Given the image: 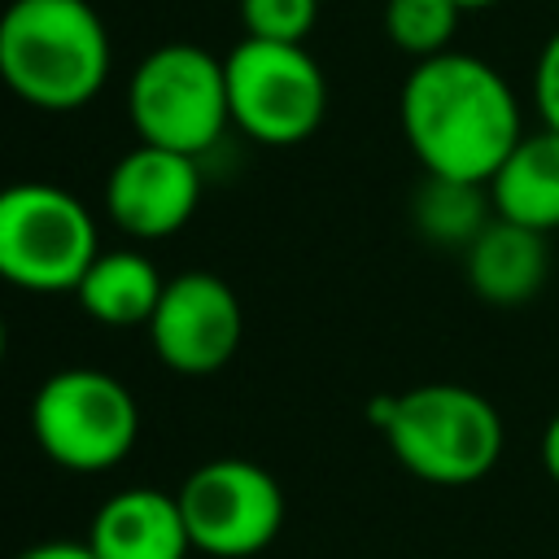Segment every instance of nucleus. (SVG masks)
<instances>
[{"label": "nucleus", "instance_id": "nucleus-1", "mask_svg": "<svg viewBox=\"0 0 559 559\" xmlns=\"http://www.w3.org/2000/svg\"><path fill=\"white\" fill-rule=\"evenodd\" d=\"M397 118L424 175L489 183L520 144V100L507 79L472 52H437L411 66Z\"/></svg>", "mask_w": 559, "mask_h": 559}, {"label": "nucleus", "instance_id": "nucleus-2", "mask_svg": "<svg viewBox=\"0 0 559 559\" xmlns=\"http://www.w3.org/2000/svg\"><path fill=\"white\" fill-rule=\"evenodd\" d=\"M109 79V31L87 0H13L0 13V83L48 114L83 109Z\"/></svg>", "mask_w": 559, "mask_h": 559}, {"label": "nucleus", "instance_id": "nucleus-3", "mask_svg": "<svg viewBox=\"0 0 559 559\" xmlns=\"http://www.w3.org/2000/svg\"><path fill=\"white\" fill-rule=\"evenodd\" d=\"M393 459L428 485H472L493 472L507 445L498 406L454 380L415 384L371 406Z\"/></svg>", "mask_w": 559, "mask_h": 559}, {"label": "nucleus", "instance_id": "nucleus-4", "mask_svg": "<svg viewBox=\"0 0 559 559\" xmlns=\"http://www.w3.org/2000/svg\"><path fill=\"white\" fill-rule=\"evenodd\" d=\"M100 253L92 210L57 183L0 188V280L22 293H74Z\"/></svg>", "mask_w": 559, "mask_h": 559}, {"label": "nucleus", "instance_id": "nucleus-5", "mask_svg": "<svg viewBox=\"0 0 559 559\" xmlns=\"http://www.w3.org/2000/svg\"><path fill=\"white\" fill-rule=\"evenodd\" d=\"M31 437L66 472H109L140 437V406L118 376L61 367L31 397Z\"/></svg>", "mask_w": 559, "mask_h": 559}, {"label": "nucleus", "instance_id": "nucleus-6", "mask_svg": "<svg viewBox=\"0 0 559 559\" xmlns=\"http://www.w3.org/2000/svg\"><path fill=\"white\" fill-rule=\"evenodd\" d=\"M127 118L140 144L201 157L231 127L223 61L201 44L153 48L127 83Z\"/></svg>", "mask_w": 559, "mask_h": 559}, {"label": "nucleus", "instance_id": "nucleus-7", "mask_svg": "<svg viewBox=\"0 0 559 559\" xmlns=\"http://www.w3.org/2000/svg\"><path fill=\"white\" fill-rule=\"evenodd\" d=\"M227 105L231 127L249 140L288 148L319 131L328 114V79L306 44L240 39L227 57Z\"/></svg>", "mask_w": 559, "mask_h": 559}, {"label": "nucleus", "instance_id": "nucleus-8", "mask_svg": "<svg viewBox=\"0 0 559 559\" xmlns=\"http://www.w3.org/2000/svg\"><path fill=\"white\" fill-rule=\"evenodd\" d=\"M192 550L214 559H249L266 550L284 528V489L280 480L249 459L223 454L188 472L175 489Z\"/></svg>", "mask_w": 559, "mask_h": 559}, {"label": "nucleus", "instance_id": "nucleus-9", "mask_svg": "<svg viewBox=\"0 0 559 559\" xmlns=\"http://www.w3.org/2000/svg\"><path fill=\"white\" fill-rule=\"evenodd\" d=\"M148 341L162 367L179 376H210L231 362L245 336V310L236 288L214 271H179L166 280L148 319Z\"/></svg>", "mask_w": 559, "mask_h": 559}, {"label": "nucleus", "instance_id": "nucleus-10", "mask_svg": "<svg viewBox=\"0 0 559 559\" xmlns=\"http://www.w3.org/2000/svg\"><path fill=\"white\" fill-rule=\"evenodd\" d=\"M201 201V166L188 153L135 144L105 175V214L131 240L175 236Z\"/></svg>", "mask_w": 559, "mask_h": 559}, {"label": "nucleus", "instance_id": "nucleus-11", "mask_svg": "<svg viewBox=\"0 0 559 559\" xmlns=\"http://www.w3.org/2000/svg\"><path fill=\"white\" fill-rule=\"evenodd\" d=\"M83 542L96 559H188L192 550L179 493L157 485L118 489L105 498Z\"/></svg>", "mask_w": 559, "mask_h": 559}, {"label": "nucleus", "instance_id": "nucleus-12", "mask_svg": "<svg viewBox=\"0 0 559 559\" xmlns=\"http://www.w3.org/2000/svg\"><path fill=\"white\" fill-rule=\"evenodd\" d=\"M463 275H467V288L489 306L533 301L550 275L546 231H533L493 214V223L463 249Z\"/></svg>", "mask_w": 559, "mask_h": 559}, {"label": "nucleus", "instance_id": "nucleus-13", "mask_svg": "<svg viewBox=\"0 0 559 559\" xmlns=\"http://www.w3.org/2000/svg\"><path fill=\"white\" fill-rule=\"evenodd\" d=\"M493 214L533 231L559 227V131H524L520 144L507 153V162L489 179Z\"/></svg>", "mask_w": 559, "mask_h": 559}, {"label": "nucleus", "instance_id": "nucleus-14", "mask_svg": "<svg viewBox=\"0 0 559 559\" xmlns=\"http://www.w3.org/2000/svg\"><path fill=\"white\" fill-rule=\"evenodd\" d=\"M166 280L157 275L153 258L140 249H100L79 280L74 297L87 310V319L105 328H148Z\"/></svg>", "mask_w": 559, "mask_h": 559}, {"label": "nucleus", "instance_id": "nucleus-15", "mask_svg": "<svg viewBox=\"0 0 559 559\" xmlns=\"http://www.w3.org/2000/svg\"><path fill=\"white\" fill-rule=\"evenodd\" d=\"M411 214H415V227H419V236L428 245H441V249H459L463 253L493 223L489 183L424 175Z\"/></svg>", "mask_w": 559, "mask_h": 559}, {"label": "nucleus", "instance_id": "nucleus-16", "mask_svg": "<svg viewBox=\"0 0 559 559\" xmlns=\"http://www.w3.org/2000/svg\"><path fill=\"white\" fill-rule=\"evenodd\" d=\"M459 17L463 9L454 0H384V35L415 61L450 52Z\"/></svg>", "mask_w": 559, "mask_h": 559}, {"label": "nucleus", "instance_id": "nucleus-17", "mask_svg": "<svg viewBox=\"0 0 559 559\" xmlns=\"http://www.w3.org/2000/svg\"><path fill=\"white\" fill-rule=\"evenodd\" d=\"M314 22H319V0H240L245 39L306 44Z\"/></svg>", "mask_w": 559, "mask_h": 559}, {"label": "nucleus", "instance_id": "nucleus-18", "mask_svg": "<svg viewBox=\"0 0 559 559\" xmlns=\"http://www.w3.org/2000/svg\"><path fill=\"white\" fill-rule=\"evenodd\" d=\"M533 105L542 114V127H555L559 131V31L537 52V66H533Z\"/></svg>", "mask_w": 559, "mask_h": 559}, {"label": "nucleus", "instance_id": "nucleus-19", "mask_svg": "<svg viewBox=\"0 0 559 559\" xmlns=\"http://www.w3.org/2000/svg\"><path fill=\"white\" fill-rule=\"evenodd\" d=\"M13 559H96V555H92L87 542H39V546H31Z\"/></svg>", "mask_w": 559, "mask_h": 559}, {"label": "nucleus", "instance_id": "nucleus-20", "mask_svg": "<svg viewBox=\"0 0 559 559\" xmlns=\"http://www.w3.org/2000/svg\"><path fill=\"white\" fill-rule=\"evenodd\" d=\"M542 467H546V476L559 485V411L550 415V424H546V432H542Z\"/></svg>", "mask_w": 559, "mask_h": 559}, {"label": "nucleus", "instance_id": "nucleus-21", "mask_svg": "<svg viewBox=\"0 0 559 559\" xmlns=\"http://www.w3.org/2000/svg\"><path fill=\"white\" fill-rule=\"evenodd\" d=\"M454 4L467 13V9H489V4H498V0H454Z\"/></svg>", "mask_w": 559, "mask_h": 559}, {"label": "nucleus", "instance_id": "nucleus-22", "mask_svg": "<svg viewBox=\"0 0 559 559\" xmlns=\"http://www.w3.org/2000/svg\"><path fill=\"white\" fill-rule=\"evenodd\" d=\"M4 349H9V332H4V319H0V362H4Z\"/></svg>", "mask_w": 559, "mask_h": 559}]
</instances>
